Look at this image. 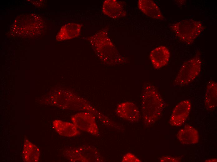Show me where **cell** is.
Listing matches in <instances>:
<instances>
[{
    "label": "cell",
    "instance_id": "obj_1",
    "mask_svg": "<svg viewBox=\"0 0 217 162\" xmlns=\"http://www.w3.org/2000/svg\"><path fill=\"white\" fill-rule=\"evenodd\" d=\"M140 106L144 121L147 126L152 124L160 117L164 103L153 85L148 84L144 86L141 96Z\"/></svg>",
    "mask_w": 217,
    "mask_h": 162
},
{
    "label": "cell",
    "instance_id": "obj_2",
    "mask_svg": "<svg viewBox=\"0 0 217 162\" xmlns=\"http://www.w3.org/2000/svg\"><path fill=\"white\" fill-rule=\"evenodd\" d=\"M171 27L179 39L188 44L192 43L204 29L201 22L192 19L182 20Z\"/></svg>",
    "mask_w": 217,
    "mask_h": 162
},
{
    "label": "cell",
    "instance_id": "obj_3",
    "mask_svg": "<svg viewBox=\"0 0 217 162\" xmlns=\"http://www.w3.org/2000/svg\"><path fill=\"white\" fill-rule=\"evenodd\" d=\"M201 65V61L199 56L193 57L185 62L175 78L174 84L183 86L192 82L199 74Z\"/></svg>",
    "mask_w": 217,
    "mask_h": 162
},
{
    "label": "cell",
    "instance_id": "obj_4",
    "mask_svg": "<svg viewBox=\"0 0 217 162\" xmlns=\"http://www.w3.org/2000/svg\"><path fill=\"white\" fill-rule=\"evenodd\" d=\"M71 120L77 128L94 135L98 134V128L93 114L88 112H80L73 115Z\"/></svg>",
    "mask_w": 217,
    "mask_h": 162
},
{
    "label": "cell",
    "instance_id": "obj_5",
    "mask_svg": "<svg viewBox=\"0 0 217 162\" xmlns=\"http://www.w3.org/2000/svg\"><path fill=\"white\" fill-rule=\"evenodd\" d=\"M191 106L190 102L188 100L178 103L172 111L169 120L170 124L176 126L182 125L189 114Z\"/></svg>",
    "mask_w": 217,
    "mask_h": 162
},
{
    "label": "cell",
    "instance_id": "obj_6",
    "mask_svg": "<svg viewBox=\"0 0 217 162\" xmlns=\"http://www.w3.org/2000/svg\"><path fill=\"white\" fill-rule=\"evenodd\" d=\"M115 111L118 116L131 122H137L139 119L140 114L138 108L132 102H127L119 104Z\"/></svg>",
    "mask_w": 217,
    "mask_h": 162
},
{
    "label": "cell",
    "instance_id": "obj_7",
    "mask_svg": "<svg viewBox=\"0 0 217 162\" xmlns=\"http://www.w3.org/2000/svg\"><path fill=\"white\" fill-rule=\"evenodd\" d=\"M151 62L156 69H159L166 65L170 57V52L165 46H161L152 50L150 54Z\"/></svg>",
    "mask_w": 217,
    "mask_h": 162
},
{
    "label": "cell",
    "instance_id": "obj_8",
    "mask_svg": "<svg viewBox=\"0 0 217 162\" xmlns=\"http://www.w3.org/2000/svg\"><path fill=\"white\" fill-rule=\"evenodd\" d=\"M180 142L184 145H193L197 143L199 136L197 131L193 126L186 125L180 129L177 135Z\"/></svg>",
    "mask_w": 217,
    "mask_h": 162
},
{
    "label": "cell",
    "instance_id": "obj_9",
    "mask_svg": "<svg viewBox=\"0 0 217 162\" xmlns=\"http://www.w3.org/2000/svg\"><path fill=\"white\" fill-rule=\"evenodd\" d=\"M103 12L109 17L114 18L126 16V12L123 6L116 0H106L103 3Z\"/></svg>",
    "mask_w": 217,
    "mask_h": 162
},
{
    "label": "cell",
    "instance_id": "obj_10",
    "mask_svg": "<svg viewBox=\"0 0 217 162\" xmlns=\"http://www.w3.org/2000/svg\"><path fill=\"white\" fill-rule=\"evenodd\" d=\"M139 9L146 15L153 18L163 20L164 17L158 7L153 1L140 0L138 2Z\"/></svg>",
    "mask_w": 217,
    "mask_h": 162
},
{
    "label": "cell",
    "instance_id": "obj_11",
    "mask_svg": "<svg viewBox=\"0 0 217 162\" xmlns=\"http://www.w3.org/2000/svg\"><path fill=\"white\" fill-rule=\"evenodd\" d=\"M53 126L56 131L60 135L66 137L77 136L80 132L73 123L55 120L53 122Z\"/></svg>",
    "mask_w": 217,
    "mask_h": 162
},
{
    "label": "cell",
    "instance_id": "obj_12",
    "mask_svg": "<svg viewBox=\"0 0 217 162\" xmlns=\"http://www.w3.org/2000/svg\"><path fill=\"white\" fill-rule=\"evenodd\" d=\"M217 84L213 80H210L208 83L205 91L204 105L206 108L213 110L217 106Z\"/></svg>",
    "mask_w": 217,
    "mask_h": 162
},
{
    "label": "cell",
    "instance_id": "obj_13",
    "mask_svg": "<svg viewBox=\"0 0 217 162\" xmlns=\"http://www.w3.org/2000/svg\"><path fill=\"white\" fill-rule=\"evenodd\" d=\"M81 28V25L78 24H67L60 29L56 36V39L58 41H61L77 37L80 35Z\"/></svg>",
    "mask_w": 217,
    "mask_h": 162
},
{
    "label": "cell",
    "instance_id": "obj_14",
    "mask_svg": "<svg viewBox=\"0 0 217 162\" xmlns=\"http://www.w3.org/2000/svg\"><path fill=\"white\" fill-rule=\"evenodd\" d=\"M22 156L25 162H38L40 158V150L36 145L26 139L23 146Z\"/></svg>",
    "mask_w": 217,
    "mask_h": 162
},
{
    "label": "cell",
    "instance_id": "obj_15",
    "mask_svg": "<svg viewBox=\"0 0 217 162\" xmlns=\"http://www.w3.org/2000/svg\"><path fill=\"white\" fill-rule=\"evenodd\" d=\"M122 161L123 162H139L140 160L131 153H128L124 156Z\"/></svg>",
    "mask_w": 217,
    "mask_h": 162
},
{
    "label": "cell",
    "instance_id": "obj_16",
    "mask_svg": "<svg viewBox=\"0 0 217 162\" xmlns=\"http://www.w3.org/2000/svg\"><path fill=\"white\" fill-rule=\"evenodd\" d=\"M181 159L179 158L172 157L169 156H163L160 158V162H178L181 161Z\"/></svg>",
    "mask_w": 217,
    "mask_h": 162
},
{
    "label": "cell",
    "instance_id": "obj_17",
    "mask_svg": "<svg viewBox=\"0 0 217 162\" xmlns=\"http://www.w3.org/2000/svg\"><path fill=\"white\" fill-rule=\"evenodd\" d=\"M217 160L216 159H213L205 160V162H217Z\"/></svg>",
    "mask_w": 217,
    "mask_h": 162
}]
</instances>
